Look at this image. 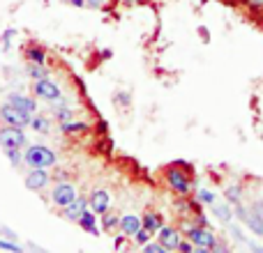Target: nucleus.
<instances>
[{
    "mask_svg": "<svg viewBox=\"0 0 263 253\" xmlns=\"http://www.w3.org/2000/svg\"><path fill=\"white\" fill-rule=\"evenodd\" d=\"M55 152L44 145H30V147L23 152V163L28 168H51L55 166Z\"/></svg>",
    "mask_w": 263,
    "mask_h": 253,
    "instance_id": "nucleus-1",
    "label": "nucleus"
},
{
    "mask_svg": "<svg viewBox=\"0 0 263 253\" xmlns=\"http://www.w3.org/2000/svg\"><path fill=\"white\" fill-rule=\"evenodd\" d=\"M26 145V134H23V126H3L0 129V147L3 150H12V147H23Z\"/></svg>",
    "mask_w": 263,
    "mask_h": 253,
    "instance_id": "nucleus-2",
    "label": "nucleus"
},
{
    "mask_svg": "<svg viewBox=\"0 0 263 253\" xmlns=\"http://www.w3.org/2000/svg\"><path fill=\"white\" fill-rule=\"evenodd\" d=\"M0 120H3L5 124H12V126H26V124H30V113L16 109L14 104L7 101V104L0 106Z\"/></svg>",
    "mask_w": 263,
    "mask_h": 253,
    "instance_id": "nucleus-3",
    "label": "nucleus"
},
{
    "mask_svg": "<svg viewBox=\"0 0 263 253\" xmlns=\"http://www.w3.org/2000/svg\"><path fill=\"white\" fill-rule=\"evenodd\" d=\"M187 240L192 242V244H196L199 249H215V244H217V240H215L213 230H208V228H194L192 226L190 230H187Z\"/></svg>",
    "mask_w": 263,
    "mask_h": 253,
    "instance_id": "nucleus-4",
    "label": "nucleus"
},
{
    "mask_svg": "<svg viewBox=\"0 0 263 253\" xmlns=\"http://www.w3.org/2000/svg\"><path fill=\"white\" fill-rule=\"evenodd\" d=\"M166 182L176 194H187L192 189V180L187 177V173L178 171V168H168L166 171Z\"/></svg>",
    "mask_w": 263,
    "mask_h": 253,
    "instance_id": "nucleus-5",
    "label": "nucleus"
},
{
    "mask_svg": "<svg viewBox=\"0 0 263 253\" xmlns=\"http://www.w3.org/2000/svg\"><path fill=\"white\" fill-rule=\"evenodd\" d=\"M74 198H77V189H74L72 184H67V182H60L53 189V194H51V200H53V205H58V207L69 205Z\"/></svg>",
    "mask_w": 263,
    "mask_h": 253,
    "instance_id": "nucleus-6",
    "label": "nucleus"
},
{
    "mask_svg": "<svg viewBox=\"0 0 263 253\" xmlns=\"http://www.w3.org/2000/svg\"><path fill=\"white\" fill-rule=\"evenodd\" d=\"M35 95L40 99L55 101V99H60V88L53 81H49V78H40V81H35Z\"/></svg>",
    "mask_w": 263,
    "mask_h": 253,
    "instance_id": "nucleus-7",
    "label": "nucleus"
},
{
    "mask_svg": "<svg viewBox=\"0 0 263 253\" xmlns=\"http://www.w3.org/2000/svg\"><path fill=\"white\" fill-rule=\"evenodd\" d=\"M51 175L46 173V168H30V173L26 175V186L30 191H42L49 184Z\"/></svg>",
    "mask_w": 263,
    "mask_h": 253,
    "instance_id": "nucleus-8",
    "label": "nucleus"
},
{
    "mask_svg": "<svg viewBox=\"0 0 263 253\" xmlns=\"http://www.w3.org/2000/svg\"><path fill=\"white\" fill-rule=\"evenodd\" d=\"M88 205H90V209H92L95 214H104L106 209H109V205H111V196H109V191H104V189L92 191L90 198H88Z\"/></svg>",
    "mask_w": 263,
    "mask_h": 253,
    "instance_id": "nucleus-9",
    "label": "nucleus"
},
{
    "mask_svg": "<svg viewBox=\"0 0 263 253\" xmlns=\"http://www.w3.org/2000/svg\"><path fill=\"white\" fill-rule=\"evenodd\" d=\"M86 209H88V198H79L77 196L72 203L63 207V217L67 219V221H79V217H81Z\"/></svg>",
    "mask_w": 263,
    "mask_h": 253,
    "instance_id": "nucleus-10",
    "label": "nucleus"
},
{
    "mask_svg": "<svg viewBox=\"0 0 263 253\" xmlns=\"http://www.w3.org/2000/svg\"><path fill=\"white\" fill-rule=\"evenodd\" d=\"M236 207H238V214H240V219L247 223V228H250V230H254L256 235H263V217H259V214H256L254 209H250V212H245L240 203H238Z\"/></svg>",
    "mask_w": 263,
    "mask_h": 253,
    "instance_id": "nucleus-11",
    "label": "nucleus"
},
{
    "mask_svg": "<svg viewBox=\"0 0 263 253\" xmlns=\"http://www.w3.org/2000/svg\"><path fill=\"white\" fill-rule=\"evenodd\" d=\"M159 244L164 246V251L178 249V244H180V235H178L176 228H166V226L159 228Z\"/></svg>",
    "mask_w": 263,
    "mask_h": 253,
    "instance_id": "nucleus-12",
    "label": "nucleus"
},
{
    "mask_svg": "<svg viewBox=\"0 0 263 253\" xmlns=\"http://www.w3.org/2000/svg\"><path fill=\"white\" fill-rule=\"evenodd\" d=\"M7 101H9V104H14L16 109H21V111H26V113H30V115H35V111H37L35 99H30V97H26V95H16V92H12Z\"/></svg>",
    "mask_w": 263,
    "mask_h": 253,
    "instance_id": "nucleus-13",
    "label": "nucleus"
},
{
    "mask_svg": "<svg viewBox=\"0 0 263 253\" xmlns=\"http://www.w3.org/2000/svg\"><path fill=\"white\" fill-rule=\"evenodd\" d=\"M120 230L125 233V235H132L134 237V233L141 228V217H136V214H125L123 219H120Z\"/></svg>",
    "mask_w": 263,
    "mask_h": 253,
    "instance_id": "nucleus-14",
    "label": "nucleus"
},
{
    "mask_svg": "<svg viewBox=\"0 0 263 253\" xmlns=\"http://www.w3.org/2000/svg\"><path fill=\"white\" fill-rule=\"evenodd\" d=\"M95 223H97L95 212H88V209H86V212H83L81 217H79V226H81L83 230H88L90 235H100V230H97Z\"/></svg>",
    "mask_w": 263,
    "mask_h": 253,
    "instance_id": "nucleus-15",
    "label": "nucleus"
},
{
    "mask_svg": "<svg viewBox=\"0 0 263 253\" xmlns=\"http://www.w3.org/2000/svg\"><path fill=\"white\" fill-rule=\"evenodd\" d=\"M141 226H143L145 230H150V233H159V228L164 226V221H162V217H159V214L148 212L143 219H141Z\"/></svg>",
    "mask_w": 263,
    "mask_h": 253,
    "instance_id": "nucleus-16",
    "label": "nucleus"
},
{
    "mask_svg": "<svg viewBox=\"0 0 263 253\" xmlns=\"http://www.w3.org/2000/svg\"><path fill=\"white\" fill-rule=\"evenodd\" d=\"M60 129H63L65 134H81V131H88V124L86 122H72V120H67V122L60 124Z\"/></svg>",
    "mask_w": 263,
    "mask_h": 253,
    "instance_id": "nucleus-17",
    "label": "nucleus"
},
{
    "mask_svg": "<svg viewBox=\"0 0 263 253\" xmlns=\"http://www.w3.org/2000/svg\"><path fill=\"white\" fill-rule=\"evenodd\" d=\"M30 126L35 131H40V134H46L49 131V120L44 115H30Z\"/></svg>",
    "mask_w": 263,
    "mask_h": 253,
    "instance_id": "nucleus-18",
    "label": "nucleus"
},
{
    "mask_svg": "<svg viewBox=\"0 0 263 253\" xmlns=\"http://www.w3.org/2000/svg\"><path fill=\"white\" fill-rule=\"evenodd\" d=\"M26 55H28V60H30V62H37V65H44V60H46L44 51H42L40 46H30V49L26 51Z\"/></svg>",
    "mask_w": 263,
    "mask_h": 253,
    "instance_id": "nucleus-19",
    "label": "nucleus"
},
{
    "mask_svg": "<svg viewBox=\"0 0 263 253\" xmlns=\"http://www.w3.org/2000/svg\"><path fill=\"white\" fill-rule=\"evenodd\" d=\"M46 69H44V65H37V62H30L28 65V76L30 78H35V81H40V78H46Z\"/></svg>",
    "mask_w": 263,
    "mask_h": 253,
    "instance_id": "nucleus-20",
    "label": "nucleus"
},
{
    "mask_svg": "<svg viewBox=\"0 0 263 253\" xmlns=\"http://www.w3.org/2000/svg\"><path fill=\"white\" fill-rule=\"evenodd\" d=\"M240 194H242V189H240V186H236V184H233V186H229V189H227V203L238 205V203H240Z\"/></svg>",
    "mask_w": 263,
    "mask_h": 253,
    "instance_id": "nucleus-21",
    "label": "nucleus"
},
{
    "mask_svg": "<svg viewBox=\"0 0 263 253\" xmlns=\"http://www.w3.org/2000/svg\"><path fill=\"white\" fill-rule=\"evenodd\" d=\"M5 154H7V157H9V161H12V166H18V163H23V154L18 152V147L5 150Z\"/></svg>",
    "mask_w": 263,
    "mask_h": 253,
    "instance_id": "nucleus-22",
    "label": "nucleus"
},
{
    "mask_svg": "<svg viewBox=\"0 0 263 253\" xmlns=\"http://www.w3.org/2000/svg\"><path fill=\"white\" fill-rule=\"evenodd\" d=\"M150 235H153V233H150V230H145V228H143V226H141V228H139V230H136V233H134V240H136V242H139V244H145V242H148V240H150Z\"/></svg>",
    "mask_w": 263,
    "mask_h": 253,
    "instance_id": "nucleus-23",
    "label": "nucleus"
},
{
    "mask_svg": "<svg viewBox=\"0 0 263 253\" xmlns=\"http://www.w3.org/2000/svg\"><path fill=\"white\" fill-rule=\"evenodd\" d=\"M106 214V212H104ZM102 223H104V228H106V230H111V228H116V226H118V217H116V214H106V217H102Z\"/></svg>",
    "mask_w": 263,
    "mask_h": 253,
    "instance_id": "nucleus-24",
    "label": "nucleus"
},
{
    "mask_svg": "<svg viewBox=\"0 0 263 253\" xmlns=\"http://www.w3.org/2000/svg\"><path fill=\"white\" fill-rule=\"evenodd\" d=\"M55 118H58L60 122H67V120H72V111L65 109V106H60V109L55 111Z\"/></svg>",
    "mask_w": 263,
    "mask_h": 253,
    "instance_id": "nucleus-25",
    "label": "nucleus"
},
{
    "mask_svg": "<svg viewBox=\"0 0 263 253\" xmlns=\"http://www.w3.org/2000/svg\"><path fill=\"white\" fill-rule=\"evenodd\" d=\"M199 200H201V203H205V205H213L215 194H213V191H205V189H201V191H199Z\"/></svg>",
    "mask_w": 263,
    "mask_h": 253,
    "instance_id": "nucleus-26",
    "label": "nucleus"
},
{
    "mask_svg": "<svg viewBox=\"0 0 263 253\" xmlns=\"http://www.w3.org/2000/svg\"><path fill=\"white\" fill-rule=\"evenodd\" d=\"M215 214H217L219 219H224V221H227V219H231V209H229V203L222 205V207H215Z\"/></svg>",
    "mask_w": 263,
    "mask_h": 253,
    "instance_id": "nucleus-27",
    "label": "nucleus"
},
{
    "mask_svg": "<svg viewBox=\"0 0 263 253\" xmlns=\"http://www.w3.org/2000/svg\"><path fill=\"white\" fill-rule=\"evenodd\" d=\"M0 249H5V251H14V253H21V249H18L14 242H5V240H0Z\"/></svg>",
    "mask_w": 263,
    "mask_h": 253,
    "instance_id": "nucleus-28",
    "label": "nucleus"
},
{
    "mask_svg": "<svg viewBox=\"0 0 263 253\" xmlns=\"http://www.w3.org/2000/svg\"><path fill=\"white\" fill-rule=\"evenodd\" d=\"M145 253H164V246L162 244H148V242H145Z\"/></svg>",
    "mask_w": 263,
    "mask_h": 253,
    "instance_id": "nucleus-29",
    "label": "nucleus"
},
{
    "mask_svg": "<svg viewBox=\"0 0 263 253\" xmlns=\"http://www.w3.org/2000/svg\"><path fill=\"white\" fill-rule=\"evenodd\" d=\"M178 249H180V251H192V242H180V244H178Z\"/></svg>",
    "mask_w": 263,
    "mask_h": 253,
    "instance_id": "nucleus-30",
    "label": "nucleus"
},
{
    "mask_svg": "<svg viewBox=\"0 0 263 253\" xmlns=\"http://www.w3.org/2000/svg\"><path fill=\"white\" fill-rule=\"evenodd\" d=\"M252 209H254L259 217H263V203H261V200H259V203H254V207H252Z\"/></svg>",
    "mask_w": 263,
    "mask_h": 253,
    "instance_id": "nucleus-31",
    "label": "nucleus"
},
{
    "mask_svg": "<svg viewBox=\"0 0 263 253\" xmlns=\"http://www.w3.org/2000/svg\"><path fill=\"white\" fill-rule=\"evenodd\" d=\"M86 5H90V7H100V5H104V0H86Z\"/></svg>",
    "mask_w": 263,
    "mask_h": 253,
    "instance_id": "nucleus-32",
    "label": "nucleus"
},
{
    "mask_svg": "<svg viewBox=\"0 0 263 253\" xmlns=\"http://www.w3.org/2000/svg\"><path fill=\"white\" fill-rule=\"evenodd\" d=\"M69 3H72L74 7H83V5H86V0H69Z\"/></svg>",
    "mask_w": 263,
    "mask_h": 253,
    "instance_id": "nucleus-33",
    "label": "nucleus"
},
{
    "mask_svg": "<svg viewBox=\"0 0 263 253\" xmlns=\"http://www.w3.org/2000/svg\"><path fill=\"white\" fill-rule=\"evenodd\" d=\"M250 5H254V7H263V0H247Z\"/></svg>",
    "mask_w": 263,
    "mask_h": 253,
    "instance_id": "nucleus-34",
    "label": "nucleus"
},
{
    "mask_svg": "<svg viewBox=\"0 0 263 253\" xmlns=\"http://www.w3.org/2000/svg\"><path fill=\"white\" fill-rule=\"evenodd\" d=\"M125 3H134V0H125Z\"/></svg>",
    "mask_w": 263,
    "mask_h": 253,
    "instance_id": "nucleus-35",
    "label": "nucleus"
}]
</instances>
